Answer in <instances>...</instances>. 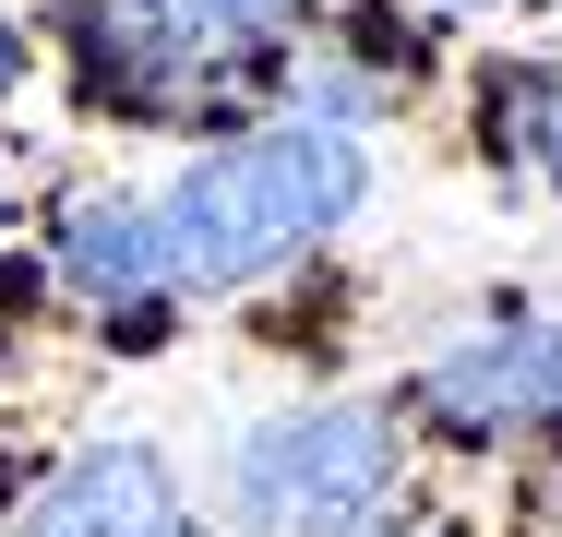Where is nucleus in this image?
Segmentation results:
<instances>
[{
	"instance_id": "f257e3e1",
	"label": "nucleus",
	"mask_w": 562,
	"mask_h": 537,
	"mask_svg": "<svg viewBox=\"0 0 562 537\" xmlns=\"http://www.w3.org/2000/svg\"><path fill=\"white\" fill-rule=\"evenodd\" d=\"M359 204H371L359 132L276 119V132H239L216 156H192L156 227H168V263H180L192 287H251V275H276L288 251H312L324 227H347Z\"/></svg>"
},
{
	"instance_id": "f03ea898",
	"label": "nucleus",
	"mask_w": 562,
	"mask_h": 537,
	"mask_svg": "<svg viewBox=\"0 0 562 537\" xmlns=\"http://www.w3.org/2000/svg\"><path fill=\"white\" fill-rule=\"evenodd\" d=\"M227 490H239L251 537H347L395 490V419L383 407H288L239 442Z\"/></svg>"
},
{
	"instance_id": "7ed1b4c3",
	"label": "nucleus",
	"mask_w": 562,
	"mask_h": 537,
	"mask_svg": "<svg viewBox=\"0 0 562 537\" xmlns=\"http://www.w3.org/2000/svg\"><path fill=\"white\" fill-rule=\"evenodd\" d=\"M12 537H180L168 454H144V442H97V454H72V466L36 490V514H24Z\"/></svg>"
},
{
	"instance_id": "20e7f679",
	"label": "nucleus",
	"mask_w": 562,
	"mask_h": 537,
	"mask_svg": "<svg viewBox=\"0 0 562 537\" xmlns=\"http://www.w3.org/2000/svg\"><path fill=\"white\" fill-rule=\"evenodd\" d=\"M443 430H515V419H562V322H515L454 346L443 370L419 382Z\"/></svg>"
},
{
	"instance_id": "39448f33",
	"label": "nucleus",
	"mask_w": 562,
	"mask_h": 537,
	"mask_svg": "<svg viewBox=\"0 0 562 537\" xmlns=\"http://www.w3.org/2000/svg\"><path fill=\"white\" fill-rule=\"evenodd\" d=\"M60 275H72L85 299H120V311L180 287L168 227H156V204H132V192H85V204L60 215Z\"/></svg>"
},
{
	"instance_id": "423d86ee",
	"label": "nucleus",
	"mask_w": 562,
	"mask_h": 537,
	"mask_svg": "<svg viewBox=\"0 0 562 537\" xmlns=\"http://www.w3.org/2000/svg\"><path fill=\"white\" fill-rule=\"evenodd\" d=\"M491 132L562 192V72H491Z\"/></svg>"
},
{
	"instance_id": "0eeeda50",
	"label": "nucleus",
	"mask_w": 562,
	"mask_h": 537,
	"mask_svg": "<svg viewBox=\"0 0 562 537\" xmlns=\"http://www.w3.org/2000/svg\"><path fill=\"white\" fill-rule=\"evenodd\" d=\"M168 12H180V24H204V36H276L300 0H168Z\"/></svg>"
},
{
	"instance_id": "6e6552de",
	"label": "nucleus",
	"mask_w": 562,
	"mask_h": 537,
	"mask_svg": "<svg viewBox=\"0 0 562 537\" xmlns=\"http://www.w3.org/2000/svg\"><path fill=\"white\" fill-rule=\"evenodd\" d=\"M24 84V36H12V12H0V96Z\"/></svg>"
},
{
	"instance_id": "1a4fd4ad",
	"label": "nucleus",
	"mask_w": 562,
	"mask_h": 537,
	"mask_svg": "<svg viewBox=\"0 0 562 537\" xmlns=\"http://www.w3.org/2000/svg\"><path fill=\"white\" fill-rule=\"evenodd\" d=\"M527 514H539V537H562V478H539V502H527Z\"/></svg>"
},
{
	"instance_id": "9d476101",
	"label": "nucleus",
	"mask_w": 562,
	"mask_h": 537,
	"mask_svg": "<svg viewBox=\"0 0 562 537\" xmlns=\"http://www.w3.org/2000/svg\"><path fill=\"white\" fill-rule=\"evenodd\" d=\"M359 537H443V526H359Z\"/></svg>"
},
{
	"instance_id": "9b49d317",
	"label": "nucleus",
	"mask_w": 562,
	"mask_h": 537,
	"mask_svg": "<svg viewBox=\"0 0 562 537\" xmlns=\"http://www.w3.org/2000/svg\"><path fill=\"white\" fill-rule=\"evenodd\" d=\"M180 537H192V526H180Z\"/></svg>"
}]
</instances>
